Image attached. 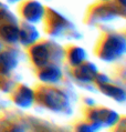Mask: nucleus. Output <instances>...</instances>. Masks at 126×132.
<instances>
[{
    "label": "nucleus",
    "instance_id": "nucleus-4",
    "mask_svg": "<svg viewBox=\"0 0 126 132\" xmlns=\"http://www.w3.org/2000/svg\"><path fill=\"white\" fill-rule=\"evenodd\" d=\"M34 100V93L32 92L31 89L27 87H19V89L16 90L13 94V101L16 102L17 105L21 108H28L32 104Z\"/></svg>",
    "mask_w": 126,
    "mask_h": 132
},
{
    "label": "nucleus",
    "instance_id": "nucleus-10",
    "mask_svg": "<svg viewBox=\"0 0 126 132\" xmlns=\"http://www.w3.org/2000/svg\"><path fill=\"white\" fill-rule=\"evenodd\" d=\"M84 51L80 48H75L71 51L70 53V61H71L72 65H80L84 60Z\"/></svg>",
    "mask_w": 126,
    "mask_h": 132
},
{
    "label": "nucleus",
    "instance_id": "nucleus-9",
    "mask_svg": "<svg viewBox=\"0 0 126 132\" xmlns=\"http://www.w3.org/2000/svg\"><path fill=\"white\" fill-rule=\"evenodd\" d=\"M16 62L13 61L12 54L3 53L0 56V71L1 72H8L14 67Z\"/></svg>",
    "mask_w": 126,
    "mask_h": 132
},
{
    "label": "nucleus",
    "instance_id": "nucleus-11",
    "mask_svg": "<svg viewBox=\"0 0 126 132\" xmlns=\"http://www.w3.org/2000/svg\"><path fill=\"white\" fill-rule=\"evenodd\" d=\"M93 124H87V123H82L76 127L75 132H95Z\"/></svg>",
    "mask_w": 126,
    "mask_h": 132
},
{
    "label": "nucleus",
    "instance_id": "nucleus-3",
    "mask_svg": "<svg viewBox=\"0 0 126 132\" xmlns=\"http://www.w3.org/2000/svg\"><path fill=\"white\" fill-rule=\"evenodd\" d=\"M124 51V40L120 39L118 37H111L104 43L102 49L101 57L105 60H112L118 57Z\"/></svg>",
    "mask_w": 126,
    "mask_h": 132
},
{
    "label": "nucleus",
    "instance_id": "nucleus-8",
    "mask_svg": "<svg viewBox=\"0 0 126 132\" xmlns=\"http://www.w3.org/2000/svg\"><path fill=\"white\" fill-rule=\"evenodd\" d=\"M98 86H100V88H101L102 92L105 93L106 96L115 99L116 101H124L125 92H124L123 89H121V88H118L116 86H113V84L109 83V81L100 83Z\"/></svg>",
    "mask_w": 126,
    "mask_h": 132
},
{
    "label": "nucleus",
    "instance_id": "nucleus-6",
    "mask_svg": "<svg viewBox=\"0 0 126 132\" xmlns=\"http://www.w3.org/2000/svg\"><path fill=\"white\" fill-rule=\"evenodd\" d=\"M75 77L80 81L90 82L95 79L96 77V68L92 63L82 64L75 70Z\"/></svg>",
    "mask_w": 126,
    "mask_h": 132
},
{
    "label": "nucleus",
    "instance_id": "nucleus-7",
    "mask_svg": "<svg viewBox=\"0 0 126 132\" xmlns=\"http://www.w3.org/2000/svg\"><path fill=\"white\" fill-rule=\"evenodd\" d=\"M61 71L57 67H44L39 75V78L44 83H57L61 79Z\"/></svg>",
    "mask_w": 126,
    "mask_h": 132
},
{
    "label": "nucleus",
    "instance_id": "nucleus-1",
    "mask_svg": "<svg viewBox=\"0 0 126 132\" xmlns=\"http://www.w3.org/2000/svg\"><path fill=\"white\" fill-rule=\"evenodd\" d=\"M37 101L53 111H63L69 104V99L61 90L53 88H41L35 94Z\"/></svg>",
    "mask_w": 126,
    "mask_h": 132
},
{
    "label": "nucleus",
    "instance_id": "nucleus-2",
    "mask_svg": "<svg viewBox=\"0 0 126 132\" xmlns=\"http://www.w3.org/2000/svg\"><path fill=\"white\" fill-rule=\"evenodd\" d=\"M88 119L91 121V124H93L94 127L109 128L118 122V114L105 108H96L91 110Z\"/></svg>",
    "mask_w": 126,
    "mask_h": 132
},
{
    "label": "nucleus",
    "instance_id": "nucleus-12",
    "mask_svg": "<svg viewBox=\"0 0 126 132\" xmlns=\"http://www.w3.org/2000/svg\"><path fill=\"white\" fill-rule=\"evenodd\" d=\"M6 132H25V131H24V129H23V127L13 126V127H10Z\"/></svg>",
    "mask_w": 126,
    "mask_h": 132
},
{
    "label": "nucleus",
    "instance_id": "nucleus-5",
    "mask_svg": "<svg viewBox=\"0 0 126 132\" xmlns=\"http://www.w3.org/2000/svg\"><path fill=\"white\" fill-rule=\"evenodd\" d=\"M31 54H32L33 62H34L37 65H39V67H46L48 61H49V58H50L49 50L43 45L35 46L34 48L32 49Z\"/></svg>",
    "mask_w": 126,
    "mask_h": 132
}]
</instances>
